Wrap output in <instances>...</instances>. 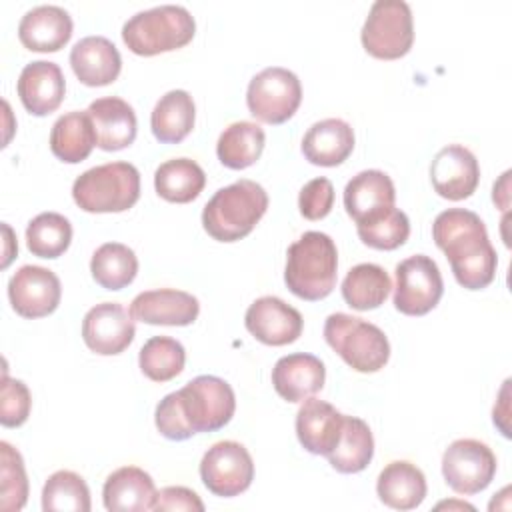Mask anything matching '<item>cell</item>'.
<instances>
[{"instance_id": "6da1fadb", "label": "cell", "mask_w": 512, "mask_h": 512, "mask_svg": "<svg viewBox=\"0 0 512 512\" xmlns=\"http://www.w3.org/2000/svg\"><path fill=\"white\" fill-rule=\"evenodd\" d=\"M236 410L232 386L210 374L196 376L184 388L166 394L154 414L158 432L168 440H188L198 432L224 428Z\"/></svg>"}, {"instance_id": "7a4b0ae2", "label": "cell", "mask_w": 512, "mask_h": 512, "mask_svg": "<svg viewBox=\"0 0 512 512\" xmlns=\"http://www.w3.org/2000/svg\"><path fill=\"white\" fill-rule=\"evenodd\" d=\"M432 238L446 254L452 274L466 290H482L496 276L498 256L482 218L466 208H448L434 218Z\"/></svg>"}, {"instance_id": "3957f363", "label": "cell", "mask_w": 512, "mask_h": 512, "mask_svg": "<svg viewBox=\"0 0 512 512\" xmlns=\"http://www.w3.org/2000/svg\"><path fill=\"white\" fill-rule=\"evenodd\" d=\"M336 274L338 250L328 234L310 230L288 246L284 282L294 296L308 302L326 298L336 286Z\"/></svg>"}, {"instance_id": "277c9868", "label": "cell", "mask_w": 512, "mask_h": 512, "mask_svg": "<svg viewBox=\"0 0 512 512\" xmlns=\"http://www.w3.org/2000/svg\"><path fill=\"white\" fill-rule=\"evenodd\" d=\"M266 208V190L242 178L214 192L202 210V226L218 242H236L254 230Z\"/></svg>"}, {"instance_id": "5b68a950", "label": "cell", "mask_w": 512, "mask_h": 512, "mask_svg": "<svg viewBox=\"0 0 512 512\" xmlns=\"http://www.w3.org/2000/svg\"><path fill=\"white\" fill-rule=\"evenodd\" d=\"M196 32L194 16L176 4L136 12L122 26V40L138 56H156L186 46Z\"/></svg>"}, {"instance_id": "8992f818", "label": "cell", "mask_w": 512, "mask_h": 512, "mask_svg": "<svg viewBox=\"0 0 512 512\" xmlns=\"http://www.w3.org/2000/svg\"><path fill=\"white\" fill-rule=\"evenodd\" d=\"M72 198L84 212H124L140 198V172L130 162L94 166L74 180Z\"/></svg>"}, {"instance_id": "52a82bcc", "label": "cell", "mask_w": 512, "mask_h": 512, "mask_svg": "<svg viewBox=\"0 0 512 512\" xmlns=\"http://www.w3.org/2000/svg\"><path fill=\"white\" fill-rule=\"evenodd\" d=\"M324 338L352 370L362 374L378 372L390 358V342L386 334L376 324L344 312L326 318Z\"/></svg>"}, {"instance_id": "ba28073f", "label": "cell", "mask_w": 512, "mask_h": 512, "mask_svg": "<svg viewBox=\"0 0 512 512\" xmlns=\"http://www.w3.org/2000/svg\"><path fill=\"white\" fill-rule=\"evenodd\" d=\"M360 40L364 50L380 60H396L414 42L412 10L404 0H376L364 20Z\"/></svg>"}, {"instance_id": "9c48e42d", "label": "cell", "mask_w": 512, "mask_h": 512, "mask_svg": "<svg viewBox=\"0 0 512 512\" xmlns=\"http://www.w3.org/2000/svg\"><path fill=\"white\" fill-rule=\"evenodd\" d=\"M302 102L298 76L282 66L260 70L248 84L246 104L250 114L266 124H284Z\"/></svg>"}, {"instance_id": "30bf717a", "label": "cell", "mask_w": 512, "mask_h": 512, "mask_svg": "<svg viewBox=\"0 0 512 512\" xmlns=\"http://www.w3.org/2000/svg\"><path fill=\"white\" fill-rule=\"evenodd\" d=\"M394 308L406 316H424L440 302L444 280L438 264L426 256H408L396 266Z\"/></svg>"}, {"instance_id": "8fae6325", "label": "cell", "mask_w": 512, "mask_h": 512, "mask_svg": "<svg viewBox=\"0 0 512 512\" xmlns=\"http://www.w3.org/2000/svg\"><path fill=\"white\" fill-rule=\"evenodd\" d=\"M496 474V456L488 444L474 438L454 440L442 456V476L446 484L464 496L488 488Z\"/></svg>"}, {"instance_id": "7c38bea8", "label": "cell", "mask_w": 512, "mask_h": 512, "mask_svg": "<svg viewBox=\"0 0 512 512\" xmlns=\"http://www.w3.org/2000/svg\"><path fill=\"white\" fill-rule=\"evenodd\" d=\"M200 478L202 484L216 496H238L248 490L254 480L252 456L240 442H216L200 460Z\"/></svg>"}, {"instance_id": "4fadbf2b", "label": "cell", "mask_w": 512, "mask_h": 512, "mask_svg": "<svg viewBox=\"0 0 512 512\" xmlns=\"http://www.w3.org/2000/svg\"><path fill=\"white\" fill-rule=\"evenodd\" d=\"M62 296L58 276L42 266L26 264L18 268L8 282V298L22 318H42L52 314Z\"/></svg>"}, {"instance_id": "5bb4252c", "label": "cell", "mask_w": 512, "mask_h": 512, "mask_svg": "<svg viewBox=\"0 0 512 512\" xmlns=\"http://www.w3.org/2000/svg\"><path fill=\"white\" fill-rule=\"evenodd\" d=\"M136 334L134 318L118 302H102L92 306L82 320L84 344L100 354L114 356L124 352Z\"/></svg>"}, {"instance_id": "9a60e30c", "label": "cell", "mask_w": 512, "mask_h": 512, "mask_svg": "<svg viewBox=\"0 0 512 512\" xmlns=\"http://www.w3.org/2000/svg\"><path fill=\"white\" fill-rule=\"evenodd\" d=\"M246 330L262 344L286 346L300 338L302 314L278 296H262L254 300L244 316Z\"/></svg>"}, {"instance_id": "2e32d148", "label": "cell", "mask_w": 512, "mask_h": 512, "mask_svg": "<svg viewBox=\"0 0 512 512\" xmlns=\"http://www.w3.org/2000/svg\"><path fill=\"white\" fill-rule=\"evenodd\" d=\"M434 190L446 200H464L472 196L480 182L476 156L462 144H448L436 152L430 166Z\"/></svg>"}, {"instance_id": "e0dca14e", "label": "cell", "mask_w": 512, "mask_h": 512, "mask_svg": "<svg viewBox=\"0 0 512 512\" xmlns=\"http://www.w3.org/2000/svg\"><path fill=\"white\" fill-rule=\"evenodd\" d=\"M198 312L200 304L196 296L176 288L146 290L130 302L134 320L156 326H188L198 318Z\"/></svg>"}, {"instance_id": "ac0fdd59", "label": "cell", "mask_w": 512, "mask_h": 512, "mask_svg": "<svg viewBox=\"0 0 512 512\" xmlns=\"http://www.w3.org/2000/svg\"><path fill=\"white\" fill-rule=\"evenodd\" d=\"M16 88L22 106L30 114L46 116L62 104L66 80L58 64L50 60H34L22 68Z\"/></svg>"}, {"instance_id": "d6986e66", "label": "cell", "mask_w": 512, "mask_h": 512, "mask_svg": "<svg viewBox=\"0 0 512 512\" xmlns=\"http://www.w3.org/2000/svg\"><path fill=\"white\" fill-rule=\"evenodd\" d=\"M324 380L322 360L306 352L282 356L272 368V386L286 402H304L322 390Z\"/></svg>"}, {"instance_id": "ffe728a7", "label": "cell", "mask_w": 512, "mask_h": 512, "mask_svg": "<svg viewBox=\"0 0 512 512\" xmlns=\"http://www.w3.org/2000/svg\"><path fill=\"white\" fill-rule=\"evenodd\" d=\"M70 14L54 4H42L28 10L18 24V38L32 52H58L72 36Z\"/></svg>"}, {"instance_id": "44dd1931", "label": "cell", "mask_w": 512, "mask_h": 512, "mask_svg": "<svg viewBox=\"0 0 512 512\" xmlns=\"http://www.w3.org/2000/svg\"><path fill=\"white\" fill-rule=\"evenodd\" d=\"M342 424V412H338L332 404L310 396L298 408L296 436L310 454L328 456L342 434Z\"/></svg>"}, {"instance_id": "7402d4cb", "label": "cell", "mask_w": 512, "mask_h": 512, "mask_svg": "<svg viewBox=\"0 0 512 512\" xmlns=\"http://www.w3.org/2000/svg\"><path fill=\"white\" fill-rule=\"evenodd\" d=\"M88 114L96 132V146L106 152H116L128 148L136 140L138 120L134 108L118 98L104 96L88 106Z\"/></svg>"}, {"instance_id": "603a6c76", "label": "cell", "mask_w": 512, "mask_h": 512, "mask_svg": "<svg viewBox=\"0 0 512 512\" xmlns=\"http://www.w3.org/2000/svg\"><path fill=\"white\" fill-rule=\"evenodd\" d=\"M70 66L86 86H108L122 70V56L106 36H86L70 50Z\"/></svg>"}, {"instance_id": "cb8c5ba5", "label": "cell", "mask_w": 512, "mask_h": 512, "mask_svg": "<svg viewBox=\"0 0 512 512\" xmlns=\"http://www.w3.org/2000/svg\"><path fill=\"white\" fill-rule=\"evenodd\" d=\"M156 486L148 472L138 466L114 470L102 488V500L110 512H144L154 510Z\"/></svg>"}, {"instance_id": "d4e9b609", "label": "cell", "mask_w": 512, "mask_h": 512, "mask_svg": "<svg viewBox=\"0 0 512 512\" xmlns=\"http://www.w3.org/2000/svg\"><path fill=\"white\" fill-rule=\"evenodd\" d=\"M354 150V130L340 118L314 122L302 138V154L316 166H338Z\"/></svg>"}, {"instance_id": "484cf974", "label": "cell", "mask_w": 512, "mask_h": 512, "mask_svg": "<svg viewBox=\"0 0 512 512\" xmlns=\"http://www.w3.org/2000/svg\"><path fill=\"white\" fill-rule=\"evenodd\" d=\"M428 486L422 470L408 460H394L378 474L376 494L394 510H414L426 498Z\"/></svg>"}, {"instance_id": "4316f807", "label": "cell", "mask_w": 512, "mask_h": 512, "mask_svg": "<svg viewBox=\"0 0 512 512\" xmlns=\"http://www.w3.org/2000/svg\"><path fill=\"white\" fill-rule=\"evenodd\" d=\"M396 190L390 176L382 170H362L344 188V208L354 222L394 206Z\"/></svg>"}, {"instance_id": "83f0119b", "label": "cell", "mask_w": 512, "mask_h": 512, "mask_svg": "<svg viewBox=\"0 0 512 512\" xmlns=\"http://www.w3.org/2000/svg\"><path fill=\"white\" fill-rule=\"evenodd\" d=\"M94 146L96 132L88 110L66 112L52 124L50 150L58 160L66 164H78L90 156Z\"/></svg>"}, {"instance_id": "f1b7e54d", "label": "cell", "mask_w": 512, "mask_h": 512, "mask_svg": "<svg viewBox=\"0 0 512 512\" xmlns=\"http://www.w3.org/2000/svg\"><path fill=\"white\" fill-rule=\"evenodd\" d=\"M196 106L186 90H170L156 102L150 114V128L158 142L178 144L194 128Z\"/></svg>"}, {"instance_id": "f546056e", "label": "cell", "mask_w": 512, "mask_h": 512, "mask_svg": "<svg viewBox=\"0 0 512 512\" xmlns=\"http://www.w3.org/2000/svg\"><path fill=\"white\" fill-rule=\"evenodd\" d=\"M374 456V438L370 426L356 416L344 414L342 434L334 450L326 456L330 466L340 474L362 472Z\"/></svg>"}, {"instance_id": "4dcf8cb0", "label": "cell", "mask_w": 512, "mask_h": 512, "mask_svg": "<svg viewBox=\"0 0 512 512\" xmlns=\"http://www.w3.org/2000/svg\"><path fill=\"white\" fill-rule=\"evenodd\" d=\"M206 186V174L192 158H172L154 172V188L160 198L176 204L192 202Z\"/></svg>"}, {"instance_id": "1f68e13d", "label": "cell", "mask_w": 512, "mask_h": 512, "mask_svg": "<svg viewBox=\"0 0 512 512\" xmlns=\"http://www.w3.org/2000/svg\"><path fill=\"white\" fill-rule=\"evenodd\" d=\"M392 290V280L388 272L370 262L356 264L348 270L346 278L342 280V298L344 302L360 312L374 310L384 304Z\"/></svg>"}, {"instance_id": "d6a6232c", "label": "cell", "mask_w": 512, "mask_h": 512, "mask_svg": "<svg viewBox=\"0 0 512 512\" xmlns=\"http://www.w3.org/2000/svg\"><path fill=\"white\" fill-rule=\"evenodd\" d=\"M266 144V134L256 122L240 120L232 122L222 130L216 142L218 160L232 170H242L252 166Z\"/></svg>"}, {"instance_id": "836d02e7", "label": "cell", "mask_w": 512, "mask_h": 512, "mask_svg": "<svg viewBox=\"0 0 512 512\" xmlns=\"http://www.w3.org/2000/svg\"><path fill=\"white\" fill-rule=\"evenodd\" d=\"M90 272L96 284L106 290H122L138 274V258L132 248L120 242H106L92 254Z\"/></svg>"}, {"instance_id": "e575fe53", "label": "cell", "mask_w": 512, "mask_h": 512, "mask_svg": "<svg viewBox=\"0 0 512 512\" xmlns=\"http://www.w3.org/2000/svg\"><path fill=\"white\" fill-rule=\"evenodd\" d=\"M356 232L374 250H396L410 236V220L400 208L388 206L356 222Z\"/></svg>"}, {"instance_id": "d590c367", "label": "cell", "mask_w": 512, "mask_h": 512, "mask_svg": "<svg viewBox=\"0 0 512 512\" xmlns=\"http://www.w3.org/2000/svg\"><path fill=\"white\" fill-rule=\"evenodd\" d=\"M72 242V224L58 212H42L26 226L28 250L38 258H58Z\"/></svg>"}, {"instance_id": "8d00e7d4", "label": "cell", "mask_w": 512, "mask_h": 512, "mask_svg": "<svg viewBox=\"0 0 512 512\" xmlns=\"http://www.w3.org/2000/svg\"><path fill=\"white\" fill-rule=\"evenodd\" d=\"M90 490L86 480L72 470L54 472L42 488L44 512H90Z\"/></svg>"}, {"instance_id": "74e56055", "label": "cell", "mask_w": 512, "mask_h": 512, "mask_svg": "<svg viewBox=\"0 0 512 512\" xmlns=\"http://www.w3.org/2000/svg\"><path fill=\"white\" fill-rule=\"evenodd\" d=\"M184 346L170 336H152L138 354L140 370L154 382H168L184 370Z\"/></svg>"}, {"instance_id": "f35d334b", "label": "cell", "mask_w": 512, "mask_h": 512, "mask_svg": "<svg viewBox=\"0 0 512 512\" xmlns=\"http://www.w3.org/2000/svg\"><path fill=\"white\" fill-rule=\"evenodd\" d=\"M2 454V492L0 508L4 512H18L28 500V478L24 470V460L16 448L8 442H0Z\"/></svg>"}, {"instance_id": "ab89813d", "label": "cell", "mask_w": 512, "mask_h": 512, "mask_svg": "<svg viewBox=\"0 0 512 512\" xmlns=\"http://www.w3.org/2000/svg\"><path fill=\"white\" fill-rule=\"evenodd\" d=\"M0 422L6 428H16L22 426L32 408V396L28 386L22 380L8 378L4 372L2 376V396H0Z\"/></svg>"}, {"instance_id": "60d3db41", "label": "cell", "mask_w": 512, "mask_h": 512, "mask_svg": "<svg viewBox=\"0 0 512 512\" xmlns=\"http://www.w3.org/2000/svg\"><path fill=\"white\" fill-rule=\"evenodd\" d=\"M334 206V186L328 178L320 176L306 182L298 194V208L306 220H322Z\"/></svg>"}, {"instance_id": "b9f144b4", "label": "cell", "mask_w": 512, "mask_h": 512, "mask_svg": "<svg viewBox=\"0 0 512 512\" xmlns=\"http://www.w3.org/2000/svg\"><path fill=\"white\" fill-rule=\"evenodd\" d=\"M156 512L164 510H184V512H204V502L200 496L186 486H166L158 492L154 502Z\"/></svg>"}, {"instance_id": "7bdbcfd3", "label": "cell", "mask_w": 512, "mask_h": 512, "mask_svg": "<svg viewBox=\"0 0 512 512\" xmlns=\"http://www.w3.org/2000/svg\"><path fill=\"white\" fill-rule=\"evenodd\" d=\"M508 176H510V170H506L504 174H502V178H500V182L498 184H494V192H492V198H494V202H498V198L502 196V200H500V206L502 208H508Z\"/></svg>"}]
</instances>
